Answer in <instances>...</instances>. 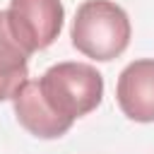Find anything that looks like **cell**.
<instances>
[{"label":"cell","mask_w":154,"mask_h":154,"mask_svg":"<svg viewBox=\"0 0 154 154\" xmlns=\"http://www.w3.org/2000/svg\"><path fill=\"white\" fill-rule=\"evenodd\" d=\"M36 82L46 103L70 123L91 113L103 96V77L94 65L87 63L67 60L51 65Z\"/></svg>","instance_id":"cell-2"},{"label":"cell","mask_w":154,"mask_h":154,"mask_svg":"<svg viewBox=\"0 0 154 154\" xmlns=\"http://www.w3.org/2000/svg\"><path fill=\"white\" fill-rule=\"evenodd\" d=\"M130 19L113 0H84L72 19V46L94 60H113L130 43Z\"/></svg>","instance_id":"cell-1"},{"label":"cell","mask_w":154,"mask_h":154,"mask_svg":"<svg viewBox=\"0 0 154 154\" xmlns=\"http://www.w3.org/2000/svg\"><path fill=\"white\" fill-rule=\"evenodd\" d=\"M116 99L135 123H154V58L132 60L118 77Z\"/></svg>","instance_id":"cell-4"},{"label":"cell","mask_w":154,"mask_h":154,"mask_svg":"<svg viewBox=\"0 0 154 154\" xmlns=\"http://www.w3.org/2000/svg\"><path fill=\"white\" fill-rule=\"evenodd\" d=\"M12 106H14V116L19 120V125L31 132L34 137L41 140H55L60 135H65L72 123L60 118L41 96L38 91V82L36 79H26L19 91L12 96Z\"/></svg>","instance_id":"cell-5"},{"label":"cell","mask_w":154,"mask_h":154,"mask_svg":"<svg viewBox=\"0 0 154 154\" xmlns=\"http://www.w3.org/2000/svg\"><path fill=\"white\" fill-rule=\"evenodd\" d=\"M5 17L12 38L26 53H34L58 38L65 10L60 0H10Z\"/></svg>","instance_id":"cell-3"},{"label":"cell","mask_w":154,"mask_h":154,"mask_svg":"<svg viewBox=\"0 0 154 154\" xmlns=\"http://www.w3.org/2000/svg\"><path fill=\"white\" fill-rule=\"evenodd\" d=\"M29 53L12 38L7 17L0 12V101L12 99L29 77Z\"/></svg>","instance_id":"cell-6"}]
</instances>
